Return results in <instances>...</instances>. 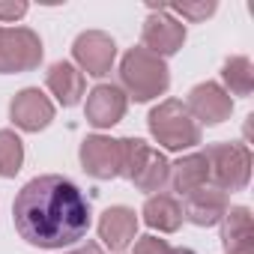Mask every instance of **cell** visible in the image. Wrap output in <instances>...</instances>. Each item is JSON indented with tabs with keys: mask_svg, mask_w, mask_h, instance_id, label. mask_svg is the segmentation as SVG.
<instances>
[{
	"mask_svg": "<svg viewBox=\"0 0 254 254\" xmlns=\"http://www.w3.org/2000/svg\"><path fill=\"white\" fill-rule=\"evenodd\" d=\"M90 200L60 174L30 180L12 203L15 230L36 248H66L81 242L90 230Z\"/></svg>",
	"mask_w": 254,
	"mask_h": 254,
	"instance_id": "6da1fadb",
	"label": "cell"
},
{
	"mask_svg": "<svg viewBox=\"0 0 254 254\" xmlns=\"http://www.w3.org/2000/svg\"><path fill=\"white\" fill-rule=\"evenodd\" d=\"M120 90L129 93L135 102H150L156 96H162L171 84L168 66L162 57L144 51V48H132L120 63Z\"/></svg>",
	"mask_w": 254,
	"mask_h": 254,
	"instance_id": "7a4b0ae2",
	"label": "cell"
},
{
	"mask_svg": "<svg viewBox=\"0 0 254 254\" xmlns=\"http://www.w3.org/2000/svg\"><path fill=\"white\" fill-rule=\"evenodd\" d=\"M120 150H123V171L120 177L132 180L135 189L141 191H162L171 183V165L168 159L147 147L141 138H120Z\"/></svg>",
	"mask_w": 254,
	"mask_h": 254,
	"instance_id": "3957f363",
	"label": "cell"
},
{
	"mask_svg": "<svg viewBox=\"0 0 254 254\" xmlns=\"http://www.w3.org/2000/svg\"><path fill=\"white\" fill-rule=\"evenodd\" d=\"M150 132L165 150H189L200 144V126L180 99H165L150 111Z\"/></svg>",
	"mask_w": 254,
	"mask_h": 254,
	"instance_id": "277c9868",
	"label": "cell"
},
{
	"mask_svg": "<svg viewBox=\"0 0 254 254\" xmlns=\"http://www.w3.org/2000/svg\"><path fill=\"white\" fill-rule=\"evenodd\" d=\"M206 165H209V180L215 189L227 191H242L251 177V153L245 144H212L203 150Z\"/></svg>",
	"mask_w": 254,
	"mask_h": 254,
	"instance_id": "5b68a950",
	"label": "cell"
},
{
	"mask_svg": "<svg viewBox=\"0 0 254 254\" xmlns=\"http://www.w3.org/2000/svg\"><path fill=\"white\" fill-rule=\"evenodd\" d=\"M42 63V42L27 27H0V75L30 72Z\"/></svg>",
	"mask_w": 254,
	"mask_h": 254,
	"instance_id": "8992f818",
	"label": "cell"
},
{
	"mask_svg": "<svg viewBox=\"0 0 254 254\" xmlns=\"http://www.w3.org/2000/svg\"><path fill=\"white\" fill-rule=\"evenodd\" d=\"M141 42H144V51L156 54V57H171L183 48L186 42V24L177 21L171 12H165L162 6L153 9L144 21V30H141Z\"/></svg>",
	"mask_w": 254,
	"mask_h": 254,
	"instance_id": "52a82bcc",
	"label": "cell"
},
{
	"mask_svg": "<svg viewBox=\"0 0 254 254\" xmlns=\"http://www.w3.org/2000/svg\"><path fill=\"white\" fill-rule=\"evenodd\" d=\"M72 54H75V63H78L87 75L102 78V75H108L111 66H114L117 45H114V39H111L108 33H102V30H84V33L75 39Z\"/></svg>",
	"mask_w": 254,
	"mask_h": 254,
	"instance_id": "ba28073f",
	"label": "cell"
},
{
	"mask_svg": "<svg viewBox=\"0 0 254 254\" xmlns=\"http://www.w3.org/2000/svg\"><path fill=\"white\" fill-rule=\"evenodd\" d=\"M81 168L93 180H114L123 171V150L120 141L105 135H90L81 144Z\"/></svg>",
	"mask_w": 254,
	"mask_h": 254,
	"instance_id": "9c48e42d",
	"label": "cell"
},
{
	"mask_svg": "<svg viewBox=\"0 0 254 254\" xmlns=\"http://www.w3.org/2000/svg\"><path fill=\"white\" fill-rule=\"evenodd\" d=\"M186 111L191 114L194 123H206V126H218L230 117L233 111V99L227 96V90L215 81H206V84H197L191 93H189V102H186Z\"/></svg>",
	"mask_w": 254,
	"mask_h": 254,
	"instance_id": "30bf717a",
	"label": "cell"
},
{
	"mask_svg": "<svg viewBox=\"0 0 254 254\" xmlns=\"http://www.w3.org/2000/svg\"><path fill=\"white\" fill-rule=\"evenodd\" d=\"M126 108H129V96L117 84H96L87 93L84 114H87V123L96 126V129H111V126H117L123 120Z\"/></svg>",
	"mask_w": 254,
	"mask_h": 254,
	"instance_id": "8fae6325",
	"label": "cell"
},
{
	"mask_svg": "<svg viewBox=\"0 0 254 254\" xmlns=\"http://www.w3.org/2000/svg\"><path fill=\"white\" fill-rule=\"evenodd\" d=\"M9 117L24 132H42L45 126L54 120V105H51V99L45 93H39L36 87H27V90H21L12 99Z\"/></svg>",
	"mask_w": 254,
	"mask_h": 254,
	"instance_id": "7c38bea8",
	"label": "cell"
},
{
	"mask_svg": "<svg viewBox=\"0 0 254 254\" xmlns=\"http://www.w3.org/2000/svg\"><path fill=\"white\" fill-rule=\"evenodd\" d=\"M227 194L215 186H203L191 194H186V203H183V218H189L191 224L197 227H212L224 218L227 212Z\"/></svg>",
	"mask_w": 254,
	"mask_h": 254,
	"instance_id": "4fadbf2b",
	"label": "cell"
},
{
	"mask_svg": "<svg viewBox=\"0 0 254 254\" xmlns=\"http://www.w3.org/2000/svg\"><path fill=\"white\" fill-rule=\"evenodd\" d=\"M138 233V215L129 206H108L99 218V239L111 251H126L135 242Z\"/></svg>",
	"mask_w": 254,
	"mask_h": 254,
	"instance_id": "5bb4252c",
	"label": "cell"
},
{
	"mask_svg": "<svg viewBox=\"0 0 254 254\" xmlns=\"http://www.w3.org/2000/svg\"><path fill=\"white\" fill-rule=\"evenodd\" d=\"M221 242L227 254H254V221L245 206H233L224 212Z\"/></svg>",
	"mask_w": 254,
	"mask_h": 254,
	"instance_id": "9a60e30c",
	"label": "cell"
},
{
	"mask_svg": "<svg viewBox=\"0 0 254 254\" xmlns=\"http://www.w3.org/2000/svg\"><path fill=\"white\" fill-rule=\"evenodd\" d=\"M45 84H48V90L57 96V102H60L63 108L78 105V102H81V96H84V90H87L84 72H78V66H72V63H66V60L54 63V66L48 69Z\"/></svg>",
	"mask_w": 254,
	"mask_h": 254,
	"instance_id": "2e32d148",
	"label": "cell"
},
{
	"mask_svg": "<svg viewBox=\"0 0 254 254\" xmlns=\"http://www.w3.org/2000/svg\"><path fill=\"white\" fill-rule=\"evenodd\" d=\"M171 186L186 197L203 186H209V165H206V156L203 153H191V156H183L177 165H171Z\"/></svg>",
	"mask_w": 254,
	"mask_h": 254,
	"instance_id": "e0dca14e",
	"label": "cell"
},
{
	"mask_svg": "<svg viewBox=\"0 0 254 254\" xmlns=\"http://www.w3.org/2000/svg\"><path fill=\"white\" fill-rule=\"evenodd\" d=\"M141 215H144V221H147L153 230H159V233H174V230H180V224H183V203H180L177 197H171V194H153V197H147Z\"/></svg>",
	"mask_w": 254,
	"mask_h": 254,
	"instance_id": "ac0fdd59",
	"label": "cell"
},
{
	"mask_svg": "<svg viewBox=\"0 0 254 254\" xmlns=\"http://www.w3.org/2000/svg\"><path fill=\"white\" fill-rule=\"evenodd\" d=\"M221 78H224V90L227 96H251L254 90V66L248 57H227L224 60V69H221Z\"/></svg>",
	"mask_w": 254,
	"mask_h": 254,
	"instance_id": "d6986e66",
	"label": "cell"
},
{
	"mask_svg": "<svg viewBox=\"0 0 254 254\" xmlns=\"http://www.w3.org/2000/svg\"><path fill=\"white\" fill-rule=\"evenodd\" d=\"M24 162V144L12 129H0V177H15Z\"/></svg>",
	"mask_w": 254,
	"mask_h": 254,
	"instance_id": "ffe728a7",
	"label": "cell"
},
{
	"mask_svg": "<svg viewBox=\"0 0 254 254\" xmlns=\"http://www.w3.org/2000/svg\"><path fill=\"white\" fill-rule=\"evenodd\" d=\"M162 9L171 12V15H183L189 21H203V18H209L215 12V3L212 0L209 3H174V6H162Z\"/></svg>",
	"mask_w": 254,
	"mask_h": 254,
	"instance_id": "44dd1931",
	"label": "cell"
},
{
	"mask_svg": "<svg viewBox=\"0 0 254 254\" xmlns=\"http://www.w3.org/2000/svg\"><path fill=\"white\" fill-rule=\"evenodd\" d=\"M168 251H171V245L159 236H141L135 242V254H168Z\"/></svg>",
	"mask_w": 254,
	"mask_h": 254,
	"instance_id": "7402d4cb",
	"label": "cell"
},
{
	"mask_svg": "<svg viewBox=\"0 0 254 254\" xmlns=\"http://www.w3.org/2000/svg\"><path fill=\"white\" fill-rule=\"evenodd\" d=\"M27 12L24 0H0V21H15Z\"/></svg>",
	"mask_w": 254,
	"mask_h": 254,
	"instance_id": "603a6c76",
	"label": "cell"
},
{
	"mask_svg": "<svg viewBox=\"0 0 254 254\" xmlns=\"http://www.w3.org/2000/svg\"><path fill=\"white\" fill-rule=\"evenodd\" d=\"M66 254H102V248L96 242H87V245H78L75 251H66Z\"/></svg>",
	"mask_w": 254,
	"mask_h": 254,
	"instance_id": "cb8c5ba5",
	"label": "cell"
},
{
	"mask_svg": "<svg viewBox=\"0 0 254 254\" xmlns=\"http://www.w3.org/2000/svg\"><path fill=\"white\" fill-rule=\"evenodd\" d=\"M168 254H194V251H191V248H171Z\"/></svg>",
	"mask_w": 254,
	"mask_h": 254,
	"instance_id": "d4e9b609",
	"label": "cell"
}]
</instances>
